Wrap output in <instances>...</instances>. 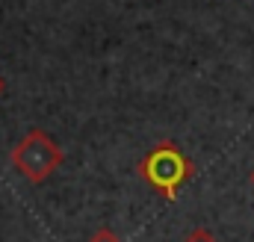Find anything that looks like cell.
<instances>
[{
    "instance_id": "cell-5",
    "label": "cell",
    "mask_w": 254,
    "mask_h": 242,
    "mask_svg": "<svg viewBox=\"0 0 254 242\" xmlns=\"http://www.w3.org/2000/svg\"><path fill=\"white\" fill-rule=\"evenodd\" d=\"M3 86H6V83H3V77H0V95H3Z\"/></svg>"
},
{
    "instance_id": "cell-2",
    "label": "cell",
    "mask_w": 254,
    "mask_h": 242,
    "mask_svg": "<svg viewBox=\"0 0 254 242\" xmlns=\"http://www.w3.org/2000/svg\"><path fill=\"white\" fill-rule=\"evenodd\" d=\"M12 169L27 178L30 183H45L60 166H63V148L45 133V130H30L9 154Z\"/></svg>"
},
{
    "instance_id": "cell-1",
    "label": "cell",
    "mask_w": 254,
    "mask_h": 242,
    "mask_svg": "<svg viewBox=\"0 0 254 242\" xmlns=\"http://www.w3.org/2000/svg\"><path fill=\"white\" fill-rule=\"evenodd\" d=\"M192 175L195 163L175 142H160L139 160V178L166 201H175L181 186L192 181Z\"/></svg>"
},
{
    "instance_id": "cell-3",
    "label": "cell",
    "mask_w": 254,
    "mask_h": 242,
    "mask_svg": "<svg viewBox=\"0 0 254 242\" xmlns=\"http://www.w3.org/2000/svg\"><path fill=\"white\" fill-rule=\"evenodd\" d=\"M89 242H122V240H119V234H116L113 228H107V225H104V228H98V231L89 237Z\"/></svg>"
},
{
    "instance_id": "cell-4",
    "label": "cell",
    "mask_w": 254,
    "mask_h": 242,
    "mask_svg": "<svg viewBox=\"0 0 254 242\" xmlns=\"http://www.w3.org/2000/svg\"><path fill=\"white\" fill-rule=\"evenodd\" d=\"M184 242H216V237H213L207 228H192L190 237H187Z\"/></svg>"
},
{
    "instance_id": "cell-6",
    "label": "cell",
    "mask_w": 254,
    "mask_h": 242,
    "mask_svg": "<svg viewBox=\"0 0 254 242\" xmlns=\"http://www.w3.org/2000/svg\"><path fill=\"white\" fill-rule=\"evenodd\" d=\"M249 181H252V186H254V169H252V175H249Z\"/></svg>"
}]
</instances>
